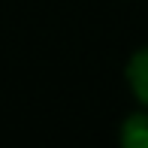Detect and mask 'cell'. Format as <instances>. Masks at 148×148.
Here are the masks:
<instances>
[{
	"label": "cell",
	"instance_id": "6da1fadb",
	"mask_svg": "<svg viewBox=\"0 0 148 148\" xmlns=\"http://www.w3.org/2000/svg\"><path fill=\"white\" fill-rule=\"evenodd\" d=\"M127 82H130L136 100L148 106V49H139L130 58V64H127Z\"/></svg>",
	"mask_w": 148,
	"mask_h": 148
},
{
	"label": "cell",
	"instance_id": "7a4b0ae2",
	"mask_svg": "<svg viewBox=\"0 0 148 148\" xmlns=\"http://www.w3.org/2000/svg\"><path fill=\"white\" fill-rule=\"evenodd\" d=\"M121 145L127 148H148V112H136L121 127Z\"/></svg>",
	"mask_w": 148,
	"mask_h": 148
}]
</instances>
